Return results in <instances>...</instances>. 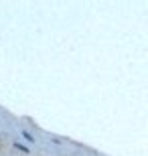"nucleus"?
<instances>
[]
</instances>
